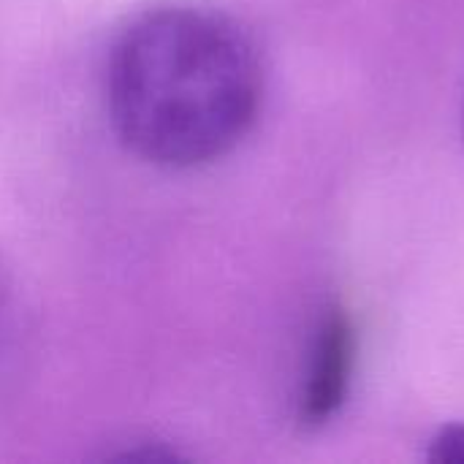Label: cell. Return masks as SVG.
Wrapping results in <instances>:
<instances>
[{
  "label": "cell",
  "mask_w": 464,
  "mask_h": 464,
  "mask_svg": "<svg viewBox=\"0 0 464 464\" xmlns=\"http://www.w3.org/2000/svg\"><path fill=\"white\" fill-rule=\"evenodd\" d=\"M264 65L231 16L160 5L136 16L106 65V109L120 144L139 160L188 171L223 160L253 130Z\"/></svg>",
  "instance_id": "1"
},
{
  "label": "cell",
  "mask_w": 464,
  "mask_h": 464,
  "mask_svg": "<svg viewBox=\"0 0 464 464\" xmlns=\"http://www.w3.org/2000/svg\"><path fill=\"white\" fill-rule=\"evenodd\" d=\"M356 326L345 307L334 304L313 340L310 364L299 397V424L304 430H321L329 424L348 400L356 370Z\"/></svg>",
  "instance_id": "2"
},
{
  "label": "cell",
  "mask_w": 464,
  "mask_h": 464,
  "mask_svg": "<svg viewBox=\"0 0 464 464\" xmlns=\"http://www.w3.org/2000/svg\"><path fill=\"white\" fill-rule=\"evenodd\" d=\"M427 459L435 464H464V421L446 424L435 432L427 449Z\"/></svg>",
  "instance_id": "3"
},
{
  "label": "cell",
  "mask_w": 464,
  "mask_h": 464,
  "mask_svg": "<svg viewBox=\"0 0 464 464\" xmlns=\"http://www.w3.org/2000/svg\"><path fill=\"white\" fill-rule=\"evenodd\" d=\"M462 139H464V101H462Z\"/></svg>",
  "instance_id": "4"
}]
</instances>
